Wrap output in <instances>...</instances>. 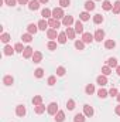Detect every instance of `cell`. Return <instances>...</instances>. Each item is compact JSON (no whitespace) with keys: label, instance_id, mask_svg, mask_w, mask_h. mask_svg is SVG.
<instances>
[{"label":"cell","instance_id":"6da1fadb","mask_svg":"<svg viewBox=\"0 0 120 122\" xmlns=\"http://www.w3.org/2000/svg\"><path fill=\"white\" fill-rule=\"evenodd\" d=\"M64 17H65V14H64V10H62L61 7H55V9L52 10V19L60 20V19H64Z\"/></svg>","mask_w":120,"mask_h":122},{"label":"cell","instance_id":"7a4b0ae2","mask_svg":"<svg viewBox=\"0 0 120 122\" xmlns=\"http://www.w3.org/2000/svg\"><path fill=\"white\" fill-rule=\"evenodd\" d=\"M58 112V105H57V102H51L50 105H48V114L50 115H55Z\"/></svg>","mask_w":120,"mask_h":122},{"label":"cell","instance_id":"3957f363","mask_svg":"<svg viewBox=\"0 0 120 122\" xmlns=\"http://www.w3.org/2000/svg\"><path fill=\"white\" fill-rule=\"evenodd\" d=\"M72 23H74V17H72V16H65V17L62 19V24L66 26V27H69Z\"/></svg>","mask_w":120,"mask_h":122},{"label":"cell","instance_id":"277c9868","mask_svg":"<svg viewBox=\"0 0 120 122\" xmlns=\"http://www.w3.org/2000/svg\"><path fill=\"white\" fill-rule=\"evenodd\" d=\"M16 114L18 117H24L26 115V107L24 105H17L16 107Z\"/></svg>","mask_w":120,"mask_h":122},{"label":"cell","instance_id":"5b68a950","mask_svg":"<svg viewBox=\"0 0 120 122\" xmlns=\"http://www.w3.org/2000/svg\"><path fill=\"white\" fill-rule=\"evenodd\" d=\"M93 38H95V36H92L90 33H83L82 34V41L83 43H92Z\"/></svg>","mask_w":120,"mask_h":122},{"label":"cell","instance_id":"8992f818","mask_svg":"<svg viewBox=\"0 0 120 122\" xmlns=\"http://www.w3.org/2000/svg\"><path fill=\"white\" fill-rule=\"evenodd\" d=\"M48 26L52 27V29H58L61 26V23H60V20H57V19H50L48 20Z\"/></svg>","mask_w":120,"mask_h":122},{"label":"cell","instance_id":"52a82bcc","mask_svg":"<svg viewBox=\"0 0 120 122\" xmlns=\"http://www.w3.org/2000/svg\"><path fill=\"white\" fill-rule=\"evenodd\" d=\"M83 114H85V117H92L93 115V108L90 107V105H83Z\"/></svg>","mask_w":120,"mask_h":122},{"label":"cell","instance_id":"ba28073f","mask_svg":"<svg viewBox=\"0 0 120 122\" xmlns=\"http://www.w3.org/2000/svg\"><path fill=\"white\" fill-rule=\"evenodd\" d=\"M28 7H30V10H37L40 7V0H31V1H28Z\"/></svg>","mask_w":120,"mask_h":122},{"label":"cell","instance_id":"9c48e42d","mask_svg":"<svg viewBox=\"0 0 120 122\" xmlns=\"http://www.w3.org/2000/svg\"><path fill=\"white\" fill-rule=\"evenodd\" d=\"M32 54L34 53H32V48L31 47H26L24 51H23V57L24 58H30V57H32Z\"/></svg>","mask_w":120,"mask_h":122},{"label":"cell","instance_id":"30bf717a","mask_svg":"<svg viewBox=\"0 0 120 122\" xmlns=\"http://www.w3.org/2000/svg\"><path fill=\"white\" fill-rule=\"evenodd\" d=\"M103 37H105V31L103 30H96V33H95V40H96V41H102Z\"/></svg>","mask_w":120,"mask_h":122},{"label":"cell","instance_id":"8fae6325","mask_svg":"<svg viewBox=\"0 0 120 122\" xmlns=\"http://www.w3.org/2000/svg\"><path fill=\"white\" fill-rule=\"evenodd\" d=\"M96 81H97V84H99L100 87H103V85L107 84V78H106V75H99Z\"/></svg>","mask_w":120,"mask_h":122},{"label":"cell","instance_id":"7c38bea8","mask_svg":"<svg viewBox=\"0 0 120 122\" xmlns=\"http://www.w3.org/2000/svg\"><path fill=\"white\" fill-rule=\"evenodd\" d=\"M75 31L78 33V34H83V26H82V23L78 20V21H75Z\"/></svg>","mask_w":120,"mask_h":122},{"label":"cell","instance_id":"4fadbf2b","mask_svg":"<svg viewBox=\"0 0 120 122\" xmlns=\"http://www.w3.org/2000/svg\"><path fill=\"white\" fill-rule=\"evenodd\" d=\"M41 60H42V54H41L40 51H35V53L32 54V61H34L35 64H38Z\"/></svg>","mask_w":120,"mask_h":122},{"label":"cell","instance_id":"5bb4252c","mask_svg":"<svg viewBox=\"0 0 120 122\" xmlns=\"http://www.w3.org/2000/svg\"><path fill=\"white\" fill-rule=\"evenodd\" d=\"M65 33H66V37H68V38H71V40H74V38H75V34H76V31L74 30V29H71V27H68Z\"/></svg>","mask_w":120,"mask_h":122},{"label":"cell","instance_id":"9a60e30c","mask_svg":"<svg viewBox=\"0 0 120 122\" xmlns=\"http://www.w3.org/2000/svg\"><path fill=\"white\" fill-rule=\"evenodd\" d=\"M47 36H48V38L55 40V38H57V30H55V29H50V30L47 31Z\"/></svg>","mask_w":120,"mask_h":122},{"label":"cell","instance_id":"2e32d148","mask_svg":"<svg viewBox=\"0 0 120 122\" xmlns=\"http://www.w3.org/2000/svg\"><path fill=\"white\" fill-rule=\"evenodd\" d=\"M65 119V114L62 112V111H58L57 114H55V121L57 122H62Z\"/></svg>","mask_w":120,"mask_h":122},{"label":"cell","instance_id":"e0dca14e","mask_svg":"<svg viewBox=\"0 0 120 122\" xmlns=\"http://www.w3.org/2000/svg\"><path fill=\"white\" fill-rule=\"evenodd\" d=\"M41 16H42L44 19H50V17L52 16V11H51L50 9H44V10L41 11Z\"/></svg>","mask_w":120,"mask_h":122},{"label":"cell","instance_id":"ac0fdd59","mask_svg":"<svg viewBox=\"0 0 120 122\" xmlns=\"http://www.w3.org/2000/svg\"><path fill=\"white\" fill-rule=\"evenodd\" d=\"M115 46H116V43H115L113 40H106V41H105V47H106L107 50H112V48H115Z\"/></svg>","mask_w":120,"mask_h":122},{"label":"cell","instance_id":"d6986e66","mask_svg":"<svg viewBox=\"0 0 120 122\" xmlns=\"http://www.w3.org/2000/svg\"><path fill=\"white\" fill-rule=\"evenodd\" d=\"M27 30H28V33H30V34H35V33H37V30H38V26H35V24H32V23H31V24H28V26H27Z\"/></svg>","mask_w":120,"mask_h":122},{"label":"cell","instance_id":"ffe728a7","mask_svg":"<svg viewBox=\"0 0 120 122\" xmlns=\"http://www.w3.org/2000/svg\"><path fill=\"white\" fill-rule=\"evenodd\" d=\"M37 26H38V29H40V30H45V29L48 27V21H45V20H40Z\"/></svg>","mask_w":120,"mask_h":122},{"label":"cell","instance_id":"44dd1931","mask_svg":"<svg viewBox=\"0 0 120 122\" xmlns=\"http://www.w3.org/2000/svg\"><path fill=\"white\" fill-rule=\"evenodd\" d=\"M58 43H61V44L66 43V33H60L58 34Z\"/></svg>","mask_w":120,"mask_h":122},{"label":"cell","instance_id":"7402d4cb","mask_svg":"<svg viewBox=\"0 0 120 122\" xmlns=\"http://www.w3.org/2000/svg\"><path fill=\"white\" fill-rule=\"evenodd\" d=\"M103 21V16L102 14H95V17H93V23L95 24H100Z\"/></svg>","mask_w":120,"mask_h":122},{"label":"cell","instance_id":"603a6c76","mask_svg":"<svg viewBox=\"0 0 120 122\" xmlns=\"http://www.w3.org/2000/svg\"><path fill=\"white\" fill-rule=\"evenodd\" d=\"M14 51H16V50H14L11 46H6V47H4V54H6V56H11Z\"/></svg>","mask_w":120,"mask_h":122},{"label":"cell","instance_id":"cb8c5ba5","mask_svg":"<svg viewBox=\"0 0 120 122\" xmlns=\"http://www.w3.org/2000/svg\"><path fill=\"white\" fill-rule=\"evenodd\" d=\"M3 82H4V85H11L13 84V77L11 75H6L3 78Z\"/></svg>","mask_w":120,"mask_h":122},{"label":"cell","instance_id":"d4e9b609","mask_svg":"<svg viewBox=\"0 0 120 122\" xmlns=\"http://www.w3.org/2000/svg\"><path fill=\"white\" fill-rule=\"evenodd\" d=\"M41 102H42V97H41V95H35V97L32 98V104H34L35 107H37V105H40Z\"/></svg>","mask_w":120,"mask_h":122},{"label":"cell","instance_id":"484cf974","mask_svg":"<svg viewBox=\"0 0 120 122\" xmlns=\"http://www.w3.org/2000/svg\"><path fill=\"white\" fill-rule=\"evenodd\" d=\"M85 9H86V11L93 10V9H95V3H93V1H90V0H88V1L85 3Z\"/></svg>","mask_w":120,"mask_h":122},{"label":"cell","instance_id":"4316f807","mask_svg":"<svg viewBox=\"0 0 120 122\" xmlns=\"http://www.w3.org/2000/svg\"><path fill=\"white\" fill-rule=\"evenodd\" d=\"M102 6H103V9H105V10H112V9H113V6H112V3H110L109 0H105Z\"/></svg>","mask_w":120,"mask_h":122},{"label":"cell","instance_id":"83f0119b","mask_svg":"<svg viewBox=\"0 0 120 122\" xmlns=\"http://www.w3.org/2000/svg\"><path fill=\"white\" fill-rule=\"evenodd\" d=\"M102 74H103V75H109V74H112V68H110L109 65H105V67L102 68Z\"/></svg>","mask_w":120,"mask_h":122},{"label":"cell","instance_id":"f1b7e54d","mask_svg":"<svg viewBox=\"0 0 120 122\" xmlns=\"http://www.w3.org/2000/svg\"><path fill=\"white\" fill-rule=\"evenodd\" d=\"M107 65H109L110 68H112V67H117V60H116V58H113V57H112V58H109V60H107Z\"/></svg>","mask_w":120,"mask_h":122},{"label":"cell","instance_id":"f546056e","mask_svg":"<svg viewBox=\"0 0 120 122\" xmlns=\"http://www.w3.org/2000/svg\"><path fill=\"white\" fill-rule=\"evenodd\" d=\"M74 121L75 122H85V115H82V114H76L75 118H74Z\"/></svg>","mask_w":120,"mask_h":122},{"label":"cell","instance_id":"4dcf8cb0","mask_svg":"<svg viewBox=\"0 0 120 122\" xmlns=\"http://www.w3.org/2000/svg\"><path fill=\"white\" fill-rule=\"evenodd\" d=\"M75 47H76L78 50H83L85 43H83V41H81V40H76V41H75Z\"/></svg>","mask_w":120,"mask_h":122},{"label":"cell","instance_id":"1f68e13d","mask_svg":"<svg viewBox=\"0 0 120 122\" xmlns=\"http://www.w3.org/2000/svg\"><path fill=\"white\" fill-rule=\"evenodd\" d=\"M34 75H35L37 78H41V77L44 75V70H42V68H37V70L34 71Z\"/></svg>","mask_w":120,"mask_h":122},{"label":"cell","instance_id":"d6a6232c","mask_svg":"<svg viewBox=\"0 0 120 122\" xmlns=\"http://www.w3.org/2000/svg\"><path fill=\"white\" fill-rule=\"evenodd\" d=\"M113 13H116V14H119L120 13V0L113 4Z\"/></svg>","mask_w":120,"mask_h":122},{"label":"cell","instance_id":"836d02e7","mask_svg":"<svg viewBox=\"0 0 120 122\" xmlns=\"http://www.w3.org/2000/svg\"><path fill=\"white\" fill-rule=\"evenodd\" d=\"M79 17H81V20L86 21V20H89V13H88V11H82V13L79 14Z\"/></svg>","mask_w":120,"mask_h":122},{"label":"cell","instance_id":"e575fe53","mask_svg":"<svg viewBox=\"0 0 120 122\" xmlns=\"http://www.w3.org/2000/svg\"><path fill=\"white\" fill-rule=\"evenodd\" d=\"M14 50H16L17 53H23V51H24V47H23L21 43H17V44L14 46Z\"/></svg>","mask_w":120,"mask_h":122},{"label":"cell","instance_id":"d590c367","mask_svg":"<svg viewBox=\"0 0 120 122\" xmlns=\"http://www.w3.org/2000/svg\"><path fill=\"white\" fill-rule=\"evenodd\" d=\"M44 111H45V107H44L42 104H40V105L35 107V112H37V114H42Z\"/></svg>","mask_w":120,"mask_h":122},{"label":"cell","instance_id":"8d00e7d4","mask_svg":"<svg viewBox=\"0 0 120 122\" xmlns=\"http://www.w3.org/2000/svg\"><path fill=\"white\" fill-rule=\"evenodd\" d=\"M107 94H109V92L106 91V90H103V88H100V90L97 91V95H99L100 98H106V97H107Z\"/></svg>","mask_w":120,"mask_h":122},{"label":"cell","instance_id":"74e56055","mask_svg":"<svg viewBox=\"0 0 120 122\" xmlns=\"http://www.w3.org/2000/svg\"><path fill=\"white\" fill-rule=\"evenodd\" d=\"M85 91H86V94H93V92H95V87H93V85H92V84H88V85H86V88H85Z\"/></svg>","mask_w":120,"mask_h":122},{"label":"cell","instance_id":"f35d334b","mask_svg":"<svg viewBox=\"0 0 120 122\" xmlns=\"http://www.w3.org/2000/svg\"><path fill=\"white\" fill-rule=\"evenodd\" d=\"M21 38H23V41H24V43H30L31 40H32V38H31V34H30V33H27V34H23V37H21Z\"/></svg>","mask_w":120,"mask_h":122},{"label":"cell","instance_id":"ab89813d","mask_svg":"<svg viewBox=\"0 0 120 122\" xmlns=\"http://www.w3.org/2000/svg\"><path fill=\"white\" fill-rule=\"evenodd\" d=\"M0 40H1L3 43H9V40H10V36H9L7 33H3V34H1V37H0Z\"/></svg>","mask_w":120,"mask_h":122},{"label":"cell","instance_id":"60d3db41","mask_svg":"<svg viewBox=\"0 0 120 122\" xmlns=\"http://www.w3.org/2000/svg\"><path fill=\"white\" fill-rule=\"evenodd\" d=\"M66 108H68V109H74V108H75V101H74V99H68Z\"/></svg>","mask_w":120,"mask_h":122},{"label":"cell","instance_id":"b9f144b4","mask_svg":"<svg viewBox=\"0 0 120 122\" xmlns=\"http://www.w3.org/2000/svg\"><path fill=\"white\" fill-rule=\"evenodd\" d=\"M57 75H60V77L65 75V68H64V67H58V68H57Z\"/></svg>","mask_w":120,"mask_h":122},{"label":"cell","instance_id":"7bdbcfd3","mask_svg":"<svg viewBox=\"0 0 120 122\" xmlns=\"http://www.w3.org/2000/svg\"><path fill=\"white\" fill-rule=\"evenodd\" d=\"M60 4H61V7H68L71 4V1L69 0H60Z\"/></svg>","mask_w":120,"mask_h":122},{"label":"cell","instance_id":"ee69618b","mask_svg":"<svg viewBox=\"0 0 120 122\" xmlns=\"http://www.w3.org/2000/svg\"><path fill=\"white\" fill-rule=\"evenodd\" d=\"M47 47H48V48H50V50H51V51H54V50H55V48H57V44H55V43H54V41H50V43H48V46H47Z\"/></svg>","mask_w":120,"mask_h":122},{"label":"cell","instance_id":"f6af8a7d","mask_svg":"<svg viewBox=\"0 0 120 122\" xmlns=\"http://www.w3.org/2000/svg\"><path fill=\"white\" fill-rule=\"evenodd\" d=\"M109 95H110V97H117V95H119V94H117V90H116V88H112V90L109 91Z\"/></svg>","mask_w":120,"mask_h":122},{"label":"cell","instance_id":"bcb514c9","mask_svg":"<svg viewBox=\"0 0 120 122\" xmlns=\"http://www.w3.org/2000/svg\"><path fill=\"white\" fill-rule=\"evenodd\" d=\"M4 3L7 4V6H16V0H4Z\"/></svg>","mask_w":120,"mask_h":122},{"label":"cell","instance_id":"7dc6e473","mask_svg":"<svg viewBox=\"0 0 120 122\" xmlns=\"http://www.w3.org/2000/svg\"><path fill=\"white\" fill-rule=\"evenodd\" d=\"M54 84H55V77L52 75V77L48 78V85H54Z\"/></svg>","mask_w":120,"mask_h":122},{"label":"cell","instance_id":"c3c4849f","mask_svg":"<svg viewBox=\"0 0 120 122\" xmlns=\"http://www.w3.org/2000/svg\"><path fill=\"white\" fill-rule=\"evenodd\" d=\"M18 3H20V4H27L28 0H18Z\"/></svg>","mask_w":120,"mask_h":122},{"label":"cell","instance_id":"681fc988","mask_svg":"<svg viewBox=\"0 0 120 122\" xmlns=\"http://www.w3.org/2000/svg\"><path fill=\"white\" fill-rule=\"evenodd\" d=\"M116 114H117V115H120V105H117V107H116Z\"/></svg>","mask_w":120,"mask_h":122},{"label":"cell","instance_id":"f907efd6","mask_svg":"<svg viewBox=\"0 0 120 122\" xmlns=\"http://www.w3.org/2000/svg\"><path fill=\"white\" fill-rule=\"evenodd\" d=\"M116 72H117V75H120V65L116 67Z\"/></svg>","mask_w":120,"mask_h":122},{"label":"cell","instance_id":"816d5d0a","mask_svg":"<svg viewBox=\"0 0 120 122\" xmlns=\"http://www.w3.org/2000/svg\"><path fill=\"white\" fill-rule=\"evenodd\" d=\"M47 1H48V0H40V3H42V4H45Z\"/></svg>","mask_w":120,"mask_h":122},{"label":"cell","instance_id":"f5cc1de1","mask_svg":"<svg viewBox=\"0 0 120 122\" xmlns=\"http://www.w3.org/2000/svg\"><path fill=\"white\" fill-rule=\"evenodd\" d=\"M117 101H119V102H120V94H119V95H117Z\"/></svg>","mask_w":120,"mask_h":122}]
</instances>
